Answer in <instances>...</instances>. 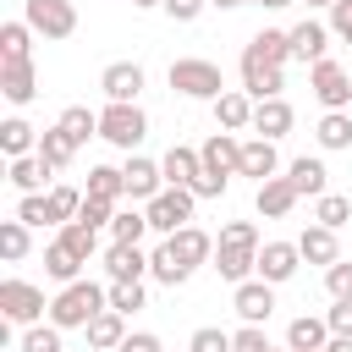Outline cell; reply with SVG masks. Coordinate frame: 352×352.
<instances>
[{
	"mask_svg": "<svg viewBox=\"0 0 352 352\" xmlns=\"http://www.w3.org/2000/svg\"><path fill=\"white\" fill-rule=\"evenodd\" d=\"M82 187H66V182H55L50 192H44V204H50V226H72L77 220V209H82Z\"/></svg>",
	"mask_w": 352,
	"mask_h": 352,
	"instance_id": "1f68e13d",
	"label": "cell"
},
{
	"mask_svg": "<svg viewBox=\"0 0 352 352\" xmlns=\"http://www.w3.org/2000/svg\"><path fill=\"white\" fill-rule=\"evenodd\" d=\"M231 352H275V346H270L264 324H242V330H231Z\"/></svg>",
	"mask_w": 352,
	"mask_h": 352,
	"instance_id": "7dc6e473",
	"label": "cell"
},
{
	"mask_svg": "<svg viewBox=\"0 0 352 352\" xmlns=\"http://www.w3.org/2000/svg\"><path fill=\"white\" fill-rule=\"evenodd\" d=\"M148 275H154L160 286H182V280H187V275L176 270V258H170V248H165V242H160V248L148 253Z\"/></svg>",
	"mask_w": 352,
	"mask_h": 352,
	"instance_id": "ee69618b",
	"label": "cell"
},
{
	"mask_svg": "<svg viewBox=\"0 0 352 352\" xmlns=\"http://www.w3.org/2000/svg\"><path fill=\"white\" fill-rule=\"evenodd\" d=\"M280 88H286V66H270L264 55L242 50V94L253 104H264V99H280Z\"/></svg>",
	"mask_w": 352,
	"mask_h": 352,
	"instance_id": "9c48e42d",
	"label": "cell"
},
{
	"mask_svg": "<svg viewBox=\"0 0 352 352\" xmlns=\"http://www.w3.org/2000/svg\"><path fill=\"white\" fill-rule=\"evenodd\" d=\"M275 352H292V346H275Z\"/></svg>",
	"mask_w": 352,
	"mask_h": 352,
	"instance_id": "6125c7cd",
	"label": "cell"
},
{
	"mask_svg": "<svg viewBox=\"0 0 352 352\" xmlns=\"http://www.w3.org/2000/svg\"><path fill=\"white\" fill-rule=\"evenodd\" d=\"M0 94L11 104H33L38 94V66L33 60H0Z\"/></svg>",
	"mask_w": 352,
	"mask_h": 352,
	"instance_id": "ac0fdd59",
	"label": "cell"
},
{
	"mask_svg": "<svg viewBox=\"0 0 352 352\" xmlns=\"http://www.w3.org/2000/svg\"><path fill=\"white\" fill-rule=\"evenodd\" d=\"M248 50L264 55L270 66H286V60H292V33H286V28H258V33L248 38Z\"/></svg>",
	"mask_w": 352,
	"mask_h": 352,
	"instance_id": "4dcf8cb0",
	"label": "cell"
},
{
	"mask_svg": "<svg viewBox=\"0 0 352 352\" xmlns=\"http://www.w3.org/2000/svg\"><path fill=\"white\" fill-rule=\"evenodd\" d=\"M82 336H88V346H94V352H116V346L126 341V314L104 308V314H99V319H94V324L82 330Z\"/></svg>",
	"mask_w": 352,
	"mask_h": 352,
	"instance_id": "4316f807",
	"label": "cell"
},
{
	"mask_svg": "<svg viewBox=\"0 0 352 352\" xmlns=\"http://www.w3.org/2000/svg\"><path fill=\"white\" fill-rule=\"evenodd\" d=\"M82 192H88V198H110V204H121V198H126V176H121V165H94Z\"/></svg>",
	"mask_w": 352,
	"mask_h": 352,
	"instance_id": "d590c367",
	"label": "cell"
},
{
	"mask_svg": "<svg viewBox=\"0 0 352 352\" xmlns=\"http://www.w3.org/2000/svg\"><path fill=\"white\" fill-rule=\"evenodd\" d=\"M143 297H148L143 280H110V308H116V314H138Z\"/></svg>",
	"mask_w": 352,
	"mask_h": 352,
	"instance_id": "7bdbcfd3",
	"label": "cell"
},
{
	"mask_svg": "<svg viewBox=\"0 0 352 352\" xmlns=\"http://www.w3.org/2000/svg\"><path fill=\"white\" fill-rule=\"evenodd\" d=\"M346 44H352V33H346Z\"/></svg>",
	"mask_w": 352,
	"mask_h": 352,
	"instance_id": "be15d7a7",
	"label": "cell"
},
{
	"mask_svg": "<svg viewBox=\"0 0 352 352\" xmlns=\"http://www.w3.org/2000/svg\"><path fill=\"white\" fill-rule=\"evenodd\" d=\"M160 170H165V187H192V182L204 176V160H198V148L170 143V148H165V160H160Z\"/></svg>",
	"mask_w": 352,
	"mask_h": 352,
	"instance_id": "d6986e66",
	"label": "cell"
},
{
	"mask_svg": "<svg viewBox=\"0 0 352 352\" xmlns=\"http://www.w3.org/2000/svg\"><path fill=\"white\" fill-rule=\"evenodd\" d=\"M0 148H6V160H22V154H38V132L22 121V116H6L0 121Z\"/></svg>",
	"mask_w": 352,
	"mask_h": 352,
	"instance_id": "83f0119b",
	"label": "cell"
},
{
	"mask_svg": "<svg viewBox=\"0 0 352 352\" xmlns=\"http://www.w3.org/2000/svg\"><path fill=\"white\" fill-rule=\"evenodd\" d=\"M231 308H236V319H242V324H264V319L275 314V286L253 275V280L231 286Z\"/></svg>",
	"mask_w": 352,
	"mask_h": 352,
	"instance_id": "7c38bea8",
	"label": "cell"
},
{
	"mask_svg": "<svg viewBox=\"0 0 352 352\" xmlns=\"http://www.w3.org/2000/svg\"><path fill=\"white\" fill-rule=\"evenodd\" d=\"M0 319L6 324H44L50 319V302H44V286H33V280H0Z\"/></svg>",
	"mask_w": 352,
	"mask_h": 352,
	"instance_id": "277c9868",
	"label": "cell"
},
{
	"mask_svg": "<svg viewBox=\"0 0 352 352\" xmlns=\"http://www.w3.org/2000/svg\"><path fill=\"white\" fill-rule=\"evenodd\" d=\"M192 187H165L160 198H148L143 204V214H148V231H160V236H176L182 226H192Z\"/></svg>",
	"mask_w": 352,
	"mask_h": 352,
	"instance_id": "8992f818",
	"label": "cell"
},
{
	"mask_svg": "<svg viewBox=\"0 0 352 352\" xmlns=\"http://www.w3.org/2000/svg\"><path fill=\"white\" fill-rule=\"evenodd\" d=\"M60 242L88 264V258H94V248H99V231H94V226H82V220H72V226H60Z\"/></svg>",
	"mask_w": 352,
	"mask_h": 352,
	"instance_id": "60d3db41",
	"label": "cell"
},
{
	"mask_svg": "<svg viewBox=\"0 0 352 352\" xmlns=\"http://www.w3.org/2000/svg\"><path fill=\"white\" fill-rule=\"evenodd\" d=\"M286 176H292L297 198H324V192H330V170H324V160H314V154L292 160V165H286Z\"/></svg>",
	"mask_w": 352,
	"mask_h": 352,
	"instance_id": "7402d4cb",
	"label": "cell"
},
{
	"mask_svg": "<svg viewBox=\"0 0 352 352\" xmlns=\"http://www.w3.org/2000/svg\"><path fill=\"white\" fill-rule=\"evenodd\" d=\"M0 60H33V28L22 16L0 28Z\"/></svg>",
	"mask_w": 352,
	"mask_h": 352,
	"instance_id": "8d00e7d4",
	"label": "cell"
},
{
	"mask_svg": "<svg viewBox=\"0 0 352 352\" xmlns=\"http://www.w3.org/2000/svg\"><path fill=\"white\" fill-rule=\"evenodd\" d=\"M258 226L253 220H226L220 226V236H214V270H220V280H231V286H242V280H253L258 275Z\"/></svg>",
	"mask_w": 352,
	"mask_h": 352,
	"instance_id": "6da1fadb",
	"label": "cell"
},
{
	"mask_svg": "<svg viewBox=\"0 0 352 352\" xmlns=\"http://www.w3.org/2000/svg\"><path fill=\"white\" fill-rule=\"evenodd\" d=\"M198 160H204L209 176H226V182H231V176L242 170V138H236V132H209L204 148H198Z\"/></svg>",
	"mask_w": 352,
	"mask_h": 352,
	"instance_id": "8fae6325",
	"label": "cell"
},
{
	"mask_svg": "<svg viewBox=\"0 0 352 352\" xmlns=\"http://www.w3.org/2000/svg\"><path fill=\"white\" fill-rule=\"evenodd\" d=\"M308 6H324V11H330V6H336V0H308Z\"/></svg>",
	"mask_w": 352,
	"mask_h": 352,
	"instance_id": "94428289",
	"label": "cell"
},
{
	"mask_svg": "<svg viewBox=\"0 0 352 352\" xmlns=\"http://www.w3.org/2000/svg\"><path fill=\"white\" fill-rule=\"evenodd\" d=\"M22 22L38 38H72L77 33V6L72 0H22Z\"/></svg>",
	"mask_w": 352,
	"mask_h": 352,
	"instance_id": "52a82bcc",
	"label": "cell"
},
{
	"mask_svg": "<svg viewBox=\"0 0 352 352\" xmlns=\"http://www.w3.org/2000/svg\"><path fill=\"white\" fill-rule=\"evenodd\" d=\"M214 126H220V132H242V126H253V99H248L242 88H226V94L214 99Z\"/></svg>",
	"mask_w": 352,
	"mask_h": 352,
	"instance_id": "cb8c5ba5",
	"label": "cell"
},
{
	"mask_svg": "<svg viewBox=\"0 0 352 352\" xmlns=\"http://www.w3.org/2000/svg\"><path fill=\"white\" fill-rule=\"evenodd\" d=\"M38 160H44L50 170H66V165L77 160V143H72L60 126H50V132H38Z\"/></svg>",
	"mask_w": 352,
	"mask_h": 352,
	"instance_id": "836d02e7",
	"label": "cell"
},
{
	"mask_svg": "<svg viewBox=\"0 0 352 352\" xmlns=\"http://www.w3.org/2000/svg\"><path fill=\"white\" fill-rule=\"evenodd\" d=\"M160 242L170 248V258H176V270H182V275H192L198 264H209V258H214V236H209V231H198V226H182L176 236H160Z\"/></svg>",
	"mask_w": 352,
	"mask_h": 352,
	"instance_id": "30bf717a",
	"label": "cell"
},
{
	"mask_svg": "<svg viewBox=\"0 0 352 352\" xmlns=\"http://www.w3.org/2000/svg\"><path fill=\"white\" fill-rule=\"evenodd\" d=\"M104 308H110V286H99V280H72V286H60V292L50 297V324H55V330H88Z\"/></svg>",
	"mask_w": 352,
	"mask_h": 352,
	"instance_id": "7a4b0ae2",
	"label": "cell"
},
{
	"mask_svg": "<svg viewBox=\"0 0 352 352\" xmlns=\"http://www.w3.org/2000/svg\"><path fill=\"white\" fill-rule=\"evenodd\" d=\"M132 6H138V11H148V6H165V0H132Z\"/></svg>",
	"mask_w": 352,
	"mask_h": 352,
	"instance_id": "91938a15",
	"label": "cell"
},
{
	"mask_svg": "<svg viewBox=\"0 0 352 352\" xmlns=\"http://www.w3.org/2000/svg\"><path fill=\"white\" fill-rule=\"evenodd\" d=\"M187 352H231V330H220V324H204V330H192Z\"/></svg>",
	"mask_w": 352,
	"mask_h": 352,
	"instance_id": "f6af8a7d",
	"label": "cell"
},
{
	"mask_svg": "<svg viewBox=\"0 0 352 352\" xmlns=\"http://www.w3.org/2000/svg\"><path fill=\"white\" fill-rule=\"evenodd\" d=\"M55 126H60V132H66V138H72V143H77V148H82V143H88V138H99V116H94V110H88V104H66V110H60V121H55Z\"/></svg>",
	"mask_w": 352,
	"mask_h": 352,
	"instance_id": "d6a6232c",
	"label": "cell"
},
{
	"mask_svg": "<svg viewBox=\"0 0 352 352\" xmlns=\"http://www.w3.org/2000/svg\"><path fill=\"white\" fill-rule=\"evenodd\" d=\"M121 176H126V198H132V204H148V198H160V192H165V170H160V160L126 154Z\"/></svg>",
	"mask_w": 352,
	"mask_h": 352,
	"instance_id": "5bb4252c",
	"label": "cell"
},
{
	"mask_svg": "<svg viewBox=\"0 0 352 352\" xmlns=\"http://www.w3.org/2000/svg\"><path fill=\"white\" fill-rule=\"evenodd\" d=\"M330 33H336V38L352 33V0H336V6H330Z\"/></svg>",
	"mask_w": 352,
	"mask_h": 352,
	"instance_id": "f5cc1de1",
	"label": "cell"
},
{
	"mask_svg": "<svg viewBox=\"0 0 352 352\" xmlns=\"http://www.w3.org/2000/svg\"><path fill=\"white\" fill-rule=\"evenodd\" d=\"M324 292H330V302H341V297H352V264H346V258L324 270Z\"/></svg>",
	"mask_w": 352,
	"mask_h": 352,
	"instance_id": "681fc988",
	"label": "cell"
},
{
	"mask_svg": "<svg viewBox=\"0 0 352 352\" xmlns=\"http://www.w3.org/2000/svg\"><path fill=\"white\" fill-rule=\"evenodd\" d=\"M60 336H66V330H55L50 319H44V324H28V330H22V352H66Z\"/></svg>",
	"mask_w": 352,
	"mask_h": 352,
	"instance_id": "b9f144b4",
	"label": "cell"
},
{
	"mask_svg": "<svg viewBox=\"0 0 352 352\" xmlns=\"http://www.w3.org/2000/svg\"><path fill=\"white\" fill-rule=\"evenodd\" d=\"M116 352H165V346H160V336H148V330H138V336H126V341H121Z\"/></svg>",
	"mask_w": 352,
	"mask_h": 352,
	"instance_id": "11a10c76",
	"label": "cell"
},
{
	"mask_svg": "<svg viewBox=\"0 0 352 352\" xmlns=\"http://www.w3.org/2000/svg\"><path fill=\"white\" fill-rule=\"evenodd\" d=\"M28 248H33V236H28V226L11 214V220H0V258H28Z\"/></svg>",
	"mask_w": 352,
	"mask_h": 352,
	"instance_id": "f35d334b",
	"label": "cell"
},
{
	"mask_svg": "<svg viewBox=\"0 0 352 352\" xmlns=\"http://www.w3.org/2000/svg\"><path fill=\"white\" fill-rule=\"evenodd\" d=\"M308 88H314V99H319L324 110H346V104H352V72H346L341 60H330V55L308 72Z\"/></svg>",
	"mask_w": 352,
	"mask_h": 352,
	"instance_id": "ba28073f",
	"label": "cell"
},
{
	"mask_svg": "<svg viewBox=\"0 0 352 352\" xmlns=\"http://www.w3.org/2000/svg\"><path fill=\"white\" fill-rule=\"evenodd\" d=\"M314 138H319V148H324V154L352 148V116H346V110H324V116H319V126H314Z\"/></svg>",
	"mask_w": 352,
	"mask_h": 352,
	"instance_id": "f546056e",
	"label": "cell"
},
{
	"mask_svg": "<svg viewBox=\"0 0 352 352\" xmlns=\"http://www.w3.org/2000/svg\"><path fill=\"white\" fill-rule=\"evenodd\" d=\"M99 138L110 143V148H138L143 138H148V116H143V104H104L99 110Z\"/></svg>",
	"mask_w": 352,
	"mask_h": 352,
	"instance_id": "5b68a950",
	"label": "cell"
},
{
	"mask_svg": "<svg viewBox=\"0 0 352 352\" xmlns=\"http://www.w3.org/2000/svg\"><path fill=\"white\" fill-rule=\"evenodd\" d=\"M253 209H258L264 220H286V214L297 209V187H292V176H270V182H258Z\"/></svg>",
	"mask_w": 352,
	"mask_h": 352,
	"instance_id": "2e32d148",
	"label": "cell"
},
{
	"mask_svg": "<svg viewBox=\"0 0 352 352\" xmlns=\"http://www.w3.org/2000/svg\"><path fill=\"white\" fill-rule=\"evenodd\" d=\"M204 6H209V0H165V16H170V22H198Z\"/></svg>",
	"mask_w": 352,
	"mask_h": 352,
	"instance_id": "816d5d0a",
	"label": "cell"
},
{
	"mask_svg": "<svg viewBox=\"0 0 352 352\" xmlns=\"http://www.w3.org/2000/svg\"><path fill=\"white\" fill-rule=\"evenodd\" d=\"M16 220H22V226H50V204H44V192L16 198Z\"/></svg>",
	"mask_w": 352,
	"mask_h": 352,
	"instance_id": "c3c4849f",
	"label": "cell"
},
{
	"mask_svg": "<svg viewBox=\"0 0 352 352\" xmlns=\"http://www.w3.org/2000/svg\"><path fill=\"white\" fill-rule=\"evenodd\" d=\"M44 275H50V280H60V286H72V280H82V258L55 236V242L44 248Z\"/></svg>",
	"mask_w": 352,
	"mask_h": 352,
	"instance_id": "f1b7e54d",
	"label": "cell"
},
{
	"mask_svg": "<svg viewBox=\"0 0 352 352\" xmlns=\"http://www.w3.org/2000/svg\"><path fill=\"white\" fill-rule=\"evenodd\" d=\"M346 220H352V198H346V192H324V198H314V226L341 231Z\"/></svg>",
	"mask_w": 352,
	"mask_h": 352,
	"instance_id": "74e56055",
	"label": "cell"
},
{
	"mask_svg": "<svg viewBox=\"0 0 352 352\" xmlns=\"http://www.w3.org/2000/svg\"><path fill=\"white\" fill-rule=\"evenodd\" d=\"M226 187H231V182H226V176H209V170H204V176H198V182H192V198H220V192H226Z\"/></svg>",
	"mask_w": 352,
	"mask_h": 352,
	"instance_id": "db71d44e",
	"label": "cell"
},
{
	"mask_svg": "<svg viewBox=\"0 0 352 352\" xmlns=\"http://www.w3.org/2000/svg\"><path fill=\"white\" fill-rule=\"evenodd\" d=\"M297 253H302V264H341V242H336V231L330 226H308L302 236H297Z\"/></svg>",
	"mask_w": 352,
	"mask_h": 352,
	"instance_id": "603a6c76",
	"label": "cell"
},
{
	"mask_svg": "<svg viewBox=\"0 0 352 352\" xmlns=\"http://www.w3.org/2000/svg\"><path fill=\"white\" fill-rule=\"evenodd\" d=\"M236 176H253V182L280 176V154H275V143H270V138H248V143H242V170H236Z\"/></svg>",
	"mask_w": 352,
	"mask_h": 352,
	"instance_id": "44dd1931",
	"label": "cell"
},
{
	"mask_svg": "<svg viewBox=\"0 0 352 352\" xmlns=\"http://www.w3.org/2000/svg\"><path fill=\"white\" fill-rule=\"evenodd\" d=\"M324 352H352V336H330V346Z\"/></svg>",
	"mask_w": 352,
	"mask_h": 352,
	"instance_id": "9f6ffc18",
	"label": "cell"
},
{
	"mask_svg": "<svg viewBox=\"0 0 352 352\" xmlns=\"http://www.w3.org/2000/svg\"><path fill=\"white\" fill-rule=\"evenodd\" d=\"M209 6H220V11H236V6H258V0H209Z\"/></svg>",
	"mask_w": 352,
	"mask_h": 352,
	"instance_id": "6f0895ef",
	"label": "cell"
},
{
	"mask_svg": "<svg viewBox=\"0 0 352 352\" xmlns=\"http://www.w3.org/2000/svg\"><path fill=\"white\" fill-rule=\"evenodd\" d=\"M258 6H270V11H286V6H292V0H258Z\"/></svg>",
	"mask_w": 352,
	"mask_h": 352,
	"instance_id": "680465c9",
	"label": "cell"
},
{
	"mask_svg": "<svg viewBox=\"0 0 352 352\" xmlns=\"http://www.w3.org/2000/svg\"><path fill=\"white\" fill-rule=\"evenodd\" d=\"M292 33V60H302V66H319L324 60V44H330V22H319V16H302L297 28H286Z\"/></svg>",
	"mask_w": 352,
	"mask_h": 352,
	"instance_id": "9a60e30c",
	"label": "cell"
},
{
	"mask_svg": "<svg viewBox=\"0 0 352 352\" xmlns=\"http://www.w3.org/2000/svg\"><path fill=\"white\" fill-rule=\"evenodd\" d=\"M116 209H121V204H110V198H82V209H77V220L99 231V226H110V220H116Z\"/></svg>",
	"mask_w": 352,
	"mask_h": 352,
	"instance_id": "bcb514c9",
	"label": "cell"
},
{
	"mask_svg": "<svg viewBox=\"0 0 352 352\" xmlns=\"http://www.w3.org/2000/svg\"><path fill=\"white\" fill-rule=\"evenodd\" d=\"M6 176H11V187L28 198V192H44V176H50V165H44L38 154H22V160H11V170H6Z\"/></svg>",
	"mask_w": 352,
	"mask_h": 352,
	"instance_id": "e575fe53",
	"label": "cell"
},
{
	"mask_svg": "<svg viewBox=\"0 0 352 352\" xmlns=\"http://www.w3.org/2000/svg\"><path fill=\"white\" fill-rule=\"evenodd\" d=\"M286 346H292V352H324V346H330V324L314 319V314H297V319L286 324Z\"/></svg>",
	"mask_w": 352,
	"mask_h": 352,
	"instance_id": "484cf974",
	"label": "cell"
},
{
	"mask_svg": "<svg viewBox=\"0 0 352 352\" xmlns=\"http://www.w3.org/2000/svg\"><path fill=\"white\" fill-rule=\"evenodd\" d=\"M324 324H330V336H352V297H341V302H330V314H324Z\"/></svg>",
	"mask_w": 352,
	"mask_h": 352,
	"instance_id": "f907efd6",
	"label": "cell"
},
{
	"mask_svg": "<svg viewBox=\"0 0 352 352\" xmlns=\"http://www.w3.org/2000/svg\"><path fill=\"white\" fill-rule=\"evenodd\" d=\"M170 88L182 94V99H220L226 94V77H220V66L214 60H204V55H182V60H170Z\"/></svg>",
	"mask_w": 352,
	"mask_h": 352,
	"instance_id": "3957f363",
	"label": "cell"
},
{
	"mask_svg": "<svg viewBox=\"0 0 352 352\" xmlns=\"http://www.w3.org/2000/svg\"><path fill=\"white\" fill-rule=\"evenodd\" d=\"M143 231H148V214H143V209H116L110 242H143Z\"/></svg>",
	"mask_w": 352,
	"mask_h": 352,
	"instance_id": "ab89813d",
	"label": "cell"
},
{
	"mask_svg": "<svg viewBox=\"0 0 352 352\" xmlns=\"http://www.w3.org/2000/svg\"><path fill=\"white\" fill-rule=\"evenodd\" d=\"M297 264H302L297 242H264V248H258V280H270V286L292 280V275H297Z\"/></svg>",
	"mask_w": 352,
	"mask_h": 352,
	"instance_id": "e0dca14e",
	"label": "cell"
},
{
	"mask_svg": "<svg viewBox=\"0 0 352 352\" xmlns=\"http://www.w3.org/2000/svg\"><path fill=\"white\" fill-rule=\"evenodd\" d=\"M99 88H104L110 104H138V94H143V66H138V60H110V66L99 72Z\"/></svg>",
	"mask_w": 352,
	"mask_h": 352,
	"instance_id": "4fadbf2b",
	"label": "cell"
},
{
	"mask_svg": "<svg viewBox=\"0 0 352 352\" xmlns=\"http://www.w3.org/2000/svg\"><path fill=\"white\" fill-rule=\"evenodd\" d=\"M104 275H110V280H143V275H148L143 248H138V242H110V248H104Z\"/></svg>",
	"mask_w": 352,
	"mask_h": 352,
	"instance_id": "ffe728a7",
	"label": "cell"
},
{
	"mask_svg": "<svg viewBox=\"0 0 352 352\" xmlns=\"http://www.w3.org/2000/svg\"><path fill=\"white\" fill-rule=\"evenodd\" d=\"M292 121H297V110H292L286 99H264V104H253V132H258V138H270V143H275V138H286V132H292Z\"/></svg>",
	"mask_w": 352,
	"mask_h": 352,
	"instance_id": "d4e9b609",
	"label": "cell"
}]
</instances>
